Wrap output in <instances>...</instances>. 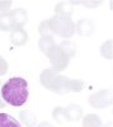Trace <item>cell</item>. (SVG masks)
<instances>
[{
	"instance_id": "1",
	"label": "cell",
	"mask_w": 113,
	"mask_h": 127,
	"mask_svg": "<svg viewBox=\"0 0 113 127\" xmlns=\"http://www.w3.org/2000/svg\"><path fill=\"white\" fill-rule=\"evenodd\" d=\"M42 85L58 94H65L69 92H80L84 87L83 80H71L66 76L58 75L54 69L43 70L41 74Z\"/></svg>"
},
{
	"instance_id": "2",
	"label": "cell",
	"mask_w": 113,
	"mask_h": 127,
	"mask_svg": "<svg viewBox=\"0 0 113 127\" xmlns=\"http://www.w3.org/2000/svg\"><path fill=\"white\" fill-rule=\"evenodd\" d=\"M0 93L5 104L20 107L28 99V83L23 78H12L3 83Z\"/></svg>"
},
{
	"instance_id": "3",
	"label": "cell",
	"mask_w": 113,
	"mask_h": 127,
	"mask_svg": "<svg viewBox=\"0 0 113 127\" xmlns=\"http://www.w3.org/2000/svg\"><path fill=\"white\" fill-rule=\"evenodd\" d=\"M75 32L74 22L69 17L56 15L51 19L43 20L39 26V33L42 37H52L54 34H58L60 37H71Z\"/></svg>"
},
{
	"instance_id": "4",
	"label": "cell",
	"mask_w": 113,
	"mask_h": 127,
	"mask_svg": "<svg viewBox=\"0 0 113 127\" xmlns=\"http://www.w3.org/2000/svg\"><path fill=\"white\" fill-rule=\"evenodd\" d=\"M50 60H51V64H52V67L55 71H61L67 67L69 65V56L66 55V52L61 48L60 46H54L51 47L47 54H46Z\"/></svg>"
},
{
	"instance_id": "5",
	"label": "cell",
	"mask_w": 113,
	"mask_h": 127,
	"mask_svg": "<svg viewBox=\"0 0 113 127\" xmlns=\"http://www.w3.org/2000/svg\"><path fill=\"white\" fill-rule=\"evenodd\" d=\"M90 104L94 108H104L107 105H109L112 103V98H111V92L108 90H100L97 94H94L90 98Z\"/></svg>"
},
{
	"instance_id": "6",
	"label": "cell",
	"mask_w": 113,
	"mask_h": 127,
	"mask_svg": "<svg viewBox=\"0 0 113 127\" xmlns=\"http://www.w3.org/2000/svg\"><path fill=\"white\" fill-rule=\"evenodd\" d=\"M15 20L13 17V12H4L0 15V29L1 31H13L15 29ZM20 28V27H19Z\"/></svg>"
},
{
	"instance_id": "7",
	"label": "cell",
	"mask_w": 113,
	"mask_h": 127,
	"mask_svg": "<svg viewBox=\"0 0 113 127\" xmlns=\"http://www.w3.org/2000/svg\"><path fill=\"white\" fill-rule=\"evenodd\" d=\"M28 39L27 32L23 29V27L15 28L12 31V36H10V41L13 42L15 46H23Z\"/></svg>"
},
{
	"instance_id": "8",
	"label": "cell",
	"mask_w": 113,
	"mask_h": 127,
	"mask_svg": "<svg viewBox=\"0 0 113 127\" xmlns=\"http://www.w3.org/2000/svg\"><path fill=\"white\" fill-rule=\"evenodd\" d=\"M64 114H65V121H78L81 114V108L79 105L71 104L70 107L64 109Z\"/></svg>"
},
{
	"instance_id": "9",
	"label": "cell",
	"mask_w": 113,
	"mask_h": 127,
	"mask_svg": "<svg viewBox=\"0 0 113 127\" xmlns=\"http://www.w3.org/2000/svg\"><path fill=\"white\" fill-rule=\"evenodd\" d=\"M0 127H22V126L10 114L0 113Z\"/></svg>"
},
{
	"instance_id": "10",
	"label": "cell",
	"mask_w": 113,
	"mask_h": 127,
	"mask_svg": "<svg viewBox=\"0 0 113 127\" xmlns=\"http://www.w3.org/2000/svg\"><path fill=\"white\" fill-rule=\"evenodd\" d=\"M13 17H14V20H15V26L17 28L19 27H23V24L27 22V12L23 9H17V10H13Z\"/></svg>"
},
{
	"instance_id": "11",
	"label": "cell",
	"mask_w": 113,
	"mask_h": 127,
	"mask_svg": "<svg viewBox=\"0 0 113 127\" xmlns=\"http://www.w3.org/2000/svg\"><path fill=\"white\" fill-rule=\"evenodd\" d=\"M38 46L41 48V51L43 52V54H47V51L55 46V41L52 37H42L38 42Z\"/></svg>"
},
{
	"instance_id": "12",
	"label": "cell",
	"mask_w": 113,
	"mask_h": 127,
	"mask_svg": "<svg viewBox=\"0 0 113 127\" xmlns=\"http://www.w3.org/2000/svg\"><path fill=\"white\" fill-rule=\"evenodd\" d=\"M84 127H102V122L98 116L88 114L84 118Z\"/></svg>"
},
{
	"instance_id": "13",
	"label": "cell",
	"mask_w": 113,
	"mask_h": 127,
	"mask_svg": "<svg viewBox=\"0 0 113 127\" xmlns=\"http://www.w3.org/2000/svg\"><path fill=\"white\" fill-rule=\"evenodd\" d=\"M56 13H58V15H62V17H69L71 13H73V6L69 5V4H65V3H60L57 4V6L55 8Z\"/></svg>"
},
{
	"instance_id": "14",
	"label": "cell",
	"mask_w": 113,
	"mask_h": 127,
	"mask_svg": "<svg viewBox=\"0 0 113 127\" xmlns=\"http://www.w3.org/2000/svg\"><path fill=\"white\" fill-rule=\"evenodd\" d=\"M60 47L66 52V55H67L69 57H73V56L75 55L76 45H75V43H73V42H62V43L60 45Z\"/></svg>"
},
{
	"instance_id": "15",
	"label": "cell",
	"mask_w": 113,
	"mask_h": 127,
	"mask_svg": "<svg viewBox=\"0 0 113 127\" xmlns=\"http://www.w3.org/2000/svg\"><path fill=\"white\" fill-rule=\"evenodd\" d=\"M20 118L29 127H32L36 122V116H33L30 112H20Z\"/></svg>"
},
{
	"instance_id": "16",
	"label": "cell",
	"mask_w": 113,
	"mask_h": 127,
	"mask_svg": "<svg viewBox=\"0 0 113 127\" xmlns=\"http://www.w3.org/2000/svg\"><path fill=\"white\" fill-rule=\"evenodd\" d=\"M6 71H8V62L0 56V75H4Z\"/></svg>"
},
{
	"instance_id": "17",
	"label": "cell",
	"mask_w": 113,
	"mask_h": 127,
	"mask_svg": "<svg viewBox=\"0 0 113 127\" xmlns=\"http://www.w3.org/2000/svg\"><path fill=\"white\" fill-rule=\"evenodd\" d=\"M1 85H3V81L0 80V90H1ZM5 107V102L3 100V98H1V93H0V108H4Z\"/></svg>"
},
{
	"instance_id": "18",
	"label": "cell",
	"mask_w": 113,
	"mask_h": 127,
	"mask_svg": "<svg viewBox=\"0 0 113 127\" xmlns=\"http://www.w3.org/2000/svg\"><path fill=\"white\" fill-rule=\"evenodd\" d=\"M39 127H52V126H51L50 123H42V125H41Z\"/></svg>"
}]
</instances>
